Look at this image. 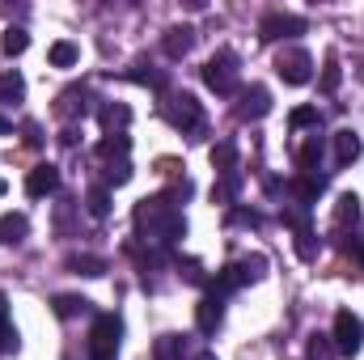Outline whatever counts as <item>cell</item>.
Listing matches in <instances>:
<instances>
[{
  "label": "cell",
  "instance_id": "obj_1",
  "mask_svg": "<svg viewBox=\"0 0 364 360\" xmlns=\"http://www.w3.org/2000/svg\"><path fill=\"white\" fill-rule=\"evenodd\" d=\"M136 225H140V229L149 225V233H153L157 242H174V238L186 233L182 212L166 199V195H157V199H140V203H136Z\"/></svg>",
  "mask_w": 364,
  "mask_h": 360
},
{
  "label": "cell",
  "instance_id": "obj_2",
  "mask_svg": "<svg viewBox=\"0 0 364 360\" xmlns=\"http://www.w3.org/2000/svg\"><path fill=\"white\" fill-rule=\"evenodd\" d=\"M119 339H123V322L114 314H102L90 331V360H119Z\"/></svg>",
  "mask_w": 364,
  "mask_h": 360
},
{
  "label": "cell",
  "instance_id": "obj_3",
  "mask_svg": "<svg viewBox=\"0 0 364 360\" xmlns=\"http://www.w3.org/2000/svg\"><path fill=\"white\" fill-rule=\"evenodd\" d=\"M161 110H166V119H170L178 132H186V136H199V132H203V110H199L195 93H174V97H166Z\"/></svg>",
  "mask_w": 364,
  "mask_h": 360
},
{
  "label": "cell",
  "instance_id": "obj_4",
  "mask_svg": "<svg viewBox=\"0 0 364 360\" xmlns=\"http://www.w3.org/2000/svg\"><path fill=\"white\" fill-rule=\"evenodd\" d=\"M203 81H208V90H216V93H229L237 90V55L233 51H216L208 64H203Z\"/></svg>",
  "mask_w": 364,
  "mask_h": 360
},
{
  "label": "cell",
  "instance_id": "obj_5",
  "mask_svg": "<svg viewBox=\"0 0 364 360\" xmlns=\"http://www.w3.org/2000/svg\"><path fill=\"white\" fill-rule=\"evenodd\" d=\"M335 352H343V356H356L364 344V322L352 314V309H339L335 314Z\"/></svg>",
  "mask_w": 364,
  "mask_h": 360
},
{
  "label": "cell",
  "instance_id": "obj_6",
  "mask_svg": "<svg viewBox=\"0 0 364 360\" xmlns=\"http://www.w3.org/2000/svg\"><path fill=\"white\" fill-rule=\"evenodd\" d=\"M275 73H279L284 85H305V81L314 77V60H309V51L292 47V51H284V55L275 60Z\"/></svg>",
  "mask_w": 364,
  "mask_h": 360
},
{
  "label": "cell",
  "instance_id": "obj_7",
  "mask_svg": "<svg viewBox=\"0 0 364 360\" xmlns=\"http://www.w3.org/2000/svg\"><path fill=\"white\" fill-rule=\"evenodd\" d=\"M305 30V17H292V13H267L259 21V38L263 43H279V38H292Z\"/></svg>",
  "mask_w": 364,
  "mask_h": 360
},
{
  "label": "cell",
  "instance_id": "obj_8",
  "mask_svg": "<svg viewBox=\"0 0 364 360\" xmlns=\"http://www.w3.org/2000/svg\"><path fill=\"white\" fill-rule=\"evenodd\" d=\"M220 322H225V297H216V292L199 297V305H195V327H199L203 335H216Z\"/></svg>",
  "mask_w": 364,
  "mask_h": 360
},
{
  "label": "cell",
  "instance_id": "obj_9",
  "mask_svg": "<svg viewBox=\"0 0 364 360\" xmlns=\"http://www.w3.org/2000/svg\"><path fill=\"white\" fill-rule=\"evenodd\" d=\"M60 186V170L51 166V162H43V166H34L30 174H26V195H34V199H43V195H51Z\"/></svg>",
  "mask_w": 364,
  "mask_h": 360
},
{
  "label": "cell",
  "instance_id": "obj_10",
  "mask_svg": "<svg viewBox=\"0 0 364 360\" xmlns=\"http://www.w3.org/2000/svg\"><path fill=\"white\" fill-rule=\"evenodd\" d=\"M272 110V93L263 90V85H250V90H242V102H237V119H263Z\"/></svg>",
  "mask_w": 364,
  "mask_h": 360
},
{
  "label": "cell",
  "instance_id": "obj_11",
  "mask_svg": "<svg viewBox=\"0 0 364 360\" xmlns=\"http://www.w3.org/2000/svg\"><path fill=\"white\" fill-rule=\"evenodd\" d=\"M26 233H30L26 212H4L0 216V246H17V242H26Z\"/></svg>",
  "mask_w": 364,
  "mask_h": 360
},
{
  "label": "cell",
  "instance_id": "obj_12",
  "mask_svg": "<svg viewBox=\"0 0 364 360\" xmlns=\"http://www.w3.org/2000/svg\"><path fill=\"white\" fill-rule=\"evenodd\" d=\"M161 47H166L170 60H182V55L195 47V30H191V26H174V30H166V43H161Z\"/></svg>",
  "mask_w": 364,
  "mask_h": 360
},
{
  "label": "cell",
  "instance_id": "obj_13",
  "mask_svg": "<svg viewBox=\"0 0 364 360\" xmlns=\"http://www.w3.org/2000/svg\"><path fill=\"white\" fill-rule=\"evenodd\" d=\"M360 136L352 132V127H343V132H335V157H339V166H352L356 157H360Z\"/></svg>",
  "mask_w": 364,
  "mask_h": 360
},
{
  "label": "cell",
  "instance_id": "obj_14",
  "mask_svg": "<svg viewBox=\"0 0 364 360\" xmlns=\"http://www.w3.org/2000/svg\"><path fill=\"white\" fill-rule=\"evenodd\" d=\"M318 166H322V140L309 136V140L301 144V153H296V170H301V174H318Z\"/></svg>",
  "mask_w": 364,
  "mask_h": 360
},
{
  "label": "cell",
  "instance_id": "obj_15",
  "mask_svg": "<svg viewBox=\"0 0 364 360\" xmlns=\"http://www.w3.org/2000/svg\"><path fill=\"white\" fill-rule=\"evenodd\" d=\"M47 60H51V68H73V64L81 60V47H77V43H68V38H60V43H51Z\"/></svg>",
  "mask_w": 364,
  "mask_h": 360
},
{
  "label": "cell",
  "instance_id": "obj_16",
  "mask_svg": "<svg viewBox=\"0 0 364 360\" xmlns=\"http://www.w3.org/2000/svg\"><path fill=\"white\" fill-rule=\"evenodd\" d=\"M212 166H216V174H233V166H237V144L233 140H220V144H212Z\"/></svg>",
  "mask_w": 364,
  "mask_h": 360
},
{
  "label": "cell",
  "instance_id": "obj_17",
  "mask_svg": "<svg viewBox=\"0 0 364 360\" xmlns=\"http://www.w3.org/2000/svg\"><path fill=\"white\" fill-rule=\"evenodd\" d=\"M242 284H246L242 268H237V263H229V268L216 271V280H212V292H216V297H225V292H233V288H242Z\"/></svg>",
  "mask_w": 364,
  "mask_h": 360
},
{
  "label": "cell",
  "instance_id": "obj_18",
  "mask_svg": "<svg viewBox=\"0 0 364 360\" xmlns=\"http://www.w3.org/2000/svg\"><path fill=\"white\" fill-rule=\"evenodd\" d=\"M26 47H30V34H26L21 26H9V30L0 34V51H4L9 60H13V55H21Z\"/></svg>",
  "mask_w": 364,
  "mask_h": 360
},
{
  "label": "cell",
  "instance_id": "obj_19",
  "mask_svg": "<svg viewBox=\"0 0 364 360\" xmlns=\"http://www.w3.org/2000/svg\"><path fill=\"white\" fill-rule=\"evenodd\" d=\"M335 221H339V225H356V221H360V195L343 191L339 203H335Z\"/></svg>",
  "mask_w": 364,
  "mask_h": 360
},
{
  "label": "cell",
  "instance_id": "obj_20",
  "mask_svg": "<svg viewBox=\"0 0 364 360\" xmlns=\"http://www.w3.org/2000/svg\"><path fill=\"white\" fill-rule=\"evenodd\" d=\"M132 123V106H123V102H110V106H102V127L106 132H114V127H127Z\"/></svg>",
  "mask_w": 364,
  "mask_h": 360
},
{
  "label": "cell",
  "instance_id": "obj_21",
  "mask_svg": "<svg viewBox=\"0 0 364 360\" xmlns=\"http://www.w3.org/2000/svg\"><path fill=\"white\" fill-rule=\"evenodd\" d=\"M85 309H90V301L77 297V292H60V297H55V314H60V318H77V314H85Z\"/></svg>",
  "mask_w": 364,
  "mask_h": 360
},
{
  "label": "cell",
  "instance_id": "obj_22",
  "mask_svg": "<svg viewBox=\"0 0 364 360\" xmlns=\"http://www.w3.org/2000/svg\"><path fill=\"white\" fill-rule=\"evenodd\" d=\"M322 186H326L322 174H301V179H296V199H301V203H314V199L322 195Z\"/></svg>",
  "mask_w": 364,
  "mask_h": 360
},
{
  "label": "cell",
  "instance_id": "obj_23",
  "mask_svg": "<svg viewBox=\"0 0 364 360\" xmlns=\"http://www.w3.org/2000/svg\"><path fill=\"white\" fill-rule=\"evenodd\" d=\"M318 123H322L318 106H296V110L288 115V127H292V132H305V127H318Z\"/></svg>",
  "mask_w": 364,
  "mask_h": 360
},
{
  "label": "cell",
  "instance_id": "obj_24",
  "mask_svg": "<svg viewBox=\"0 0 364 360\" xmlns=\"http://www.w3.org/2000/svg\"><path fill=\"white\" fill-rule=\"evenodd\" d=\"M0 352H17V327L9 322V309H4V292H0Z\"/></svg>",
  "mask_w": 364,
  "mask_h": 360
},
{
  "label": "cell",
  "instance_id": "obj_25",
  "mask_svg": "<svg viewBox=\"0 0 364 360\" xmlns=\"http://www.w3.org/2000/svg\"><path fill=\"white\" fill-rule=\"evenodd\" d=\"M85 208H90V216H110V191L106 186H93L90 195H85Z\"/></svg>",
  "mask_w": 364,
  "mask_h": 360
},
{
  "label": "cell",
  "instance_id": "obj_26",
  "mask_svg": "<svg viewBox=\"0 0 364 360\" xmlns=\"http://www.w3.org/2000/svg\"><path fill=\"white\" fill-rule=\"evenodd\" d=\"M339 81H343L339 60H335V55H326V64H322V81H318V85H322V93H335V90H339Z\"/></svg>",
  "mask_w": 364,
  "mask_h": 360
},
{
  "label": "cell",
  "instance_id": "obj_27",
  "mask_svg": "<svg viewBox=\"0 0 364 360\" xmlns=\"http://www.w3.org/2000/svg\"><path fill=\"white\" fill-rule=\"evenodd\" d=\"M68 268L77 271V275H102L106 263H102V259H93V255H73V259H68Z\"/></svg>",
  "mask_w": 364,
  "mask_h": 360
},
{
  "label": "cell",
  "instance_id": "obj_28",
  "mask_svg": "<svg viewBox=\"0 0 364 360\" xmlns=\"http://www.w3.org/2000/svg\"><path fill=\"white\" fill-rule=\"evenodd\" d=\"M157 360H182V339L178 335H161V339H157Z\"/></svg>",
  "mask_w": 364,
  "mask_h": 360
},
{
  "label": "cell",
  "instance_id": "obj_29",
  "mask_svg": "<svg viewBox=\"0 0 364 360\" xmlns=\"http://www.w3.org/2000/svg\"><path fill=\"white\" fill-rule=\"evenodd\" d=\"M127 179H132V162H127V157H119V162H106V182L123 186Z\"/></svg>",
  "mask_w": 364,
  "mask_h": 360
},
{
  "label": "cell",
  "instance_id": "obj_30",
  "mask_svg": "<svg viewBox=\"0 0 364 360\" xmlns=\"http://www.w3.org/2000/svg\"><path fill=\"white\" fill-rule=\"evenodd\" d=\"M127 149H132V140H127V136H114V140H102V144H97V157H102V162H110L114 153L123 157Z\"/></svg>",
  "mask_w": 364,
  "mask_h": 360
},
{
  "label": "cell",
  "instance_id": "obj_31",
  "mask_svg": "<svg viewBox=\"0 0 364 360\" xmlns=\"http://www.w3.org/2000/svg\"><path fill=\"white\" fill-rule=\"evenodd\" d=\"M21 93H26V81H21V73H4V77H0V97H13V102H17Z\"/></svg>",
  "mask_w": 364,
  "mask_h": 360
},
{
  "label": "cell",
  "instance_id": "obj_32",
  "mask_svg": "<svg viewBox=\"0 0 364 360\" xmlns=\"http://www.w3.org/2000/svg\"><path fill=\"white\" fill-rule=\"evenodd\" d=\"M331 335H314L309 339V360H331L335 356V344H326Z\"/></svg>",
  "mask_w": 364,
  "mask_h": 360
},
{
  "label": "cell",
  "instance_id": "obj_33",
  "mask_svg": "<svg viewBox=\"0 0 364 360\" xmlns=\"http://www.w3.org/2000/svg\"><path fill=\"white\" fill-rule=\"evenodd\" d=\"M237 268H242V275H246V280H259V275H263V268H267V259H263V255H255V259H242Z\"/></svg>",
  "mask_w": 364,
  "mask_h": 360
},
{
  "label": "cell",
  "instance_id": "obj_34",
  "mask_svg": "<svg viewBox=\"0 0 364 360\" xmlns=\"http://www.w3.org/2000/svg\"><path fill=\"white\" fill-rule=\"evenodd\" d=\"M233 195H237V182H233V179H225V182H216V186H212V199H216V203H229Z\"/></svg>",
  "mask_w": 364,
  "mask_h": 360
},
{
  "label": "cell",
  "instance_id": "obj_35",
  "mask_svg": "<svg viewBox=\"0 0 364 360\" xmlns=\"http://www.w3.org/2000/svg\"><path fill=\"white\" fill-rule=\"evenodd\" d=\"M229 221H237V225H263V216H259V212H250V208H233V212H229Z\"/></svg>",
  "mask_w": 364,
  "mask_h": 360
},
{
  "label": "cell",
  "instance_id": "obj_36",
  "mask_svg": "<svg viewBox=\"0 0 364 360\" xmlns=\"http://www.w3.org/2000/svg\"><path fill=\"white\" fill-rule=\"evenodd\" d=\"M182 271H186V280H191V284H203V271H199V263H182Z\"/></svg>",
  "mask_w": 364,
  "mask_h": 360
},
{
  "label": "cell",
  "instance_id": "obj_37",
  "mask_svg": "<svg viewBox=\"0 0 364 360\" xmlns=\"http://www.w3.org/2000/svg\"><path fill=\"white\" fill-rule=\"evenodd\" d=\"M21 132H26V144H43V136H38V123H26Z\"/></svg>",
  "mask_w": 364,
  "mask_h": 360
},
{
  "label": "cell",
  "instance_id": "obj_38",
  "mask_svg": "<svg viewBox=\"0 0 364 360\" xmlns=\"http://www.w3.org/2000/svg\"><path fill=\"white\" fill-rule=\"evenodd\" d=\"M0 136H9V119L4 115H0Z\"/></svg>",
  "mask_w": 364,
  "mask_h": 360
},
{
  "label": "cell",
  "instance_id": "obj_39",
  "mask_svg": "<svg viewBox=\"0 0 364 360\" xmlns=\"http://www.w3.org/2000/svg\"><path fill=\"white\" fill-rule=\"evenodd\" d=\"M195 360H216V352H199Z\"/></svg>",
  "mask_w": 364,
  "mask_h": 360
},
{
  "label": "cell",
  "instance_id": "obj_40",
  "mask_svg": "<svg viewBox=\"0 0 364 360\" xmlns=\"http://www.w3.org/2000/svg\"><path fill=\"white\" fill-rule=\"evenodd\" d=\"M0 191H4V182H0Z\"/></svg>",
  "mask_w": 364,
  "mask_h": 360
},
{
  "label": "cell",
  "instance_id": "obj_41",
  "mask_svg": "<svg viewBox=\"0 0 364 360\" xmlns=\"http://www.w3.org/2000/svg\"><path fill=\"white\" fill-rule=\"evenodd\" d=\"M360 259H364V250H360Z\"/></svg>",
  "mask_w": 364,
  "mask_h": 360
}]
</instances>
